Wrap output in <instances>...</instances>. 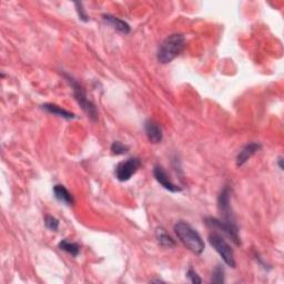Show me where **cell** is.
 <instances>
[{
  "mask_svg": "<svg viewBox=\"0 0 284 284\" xmlns=\"http://www.w3.org/2000/svg\"><path fill=\"white\" fill-rule=\"evenodd\" d=\"M175 232L183 244L195 254H201L204 251V242L196 230L189 223L179 221L175 224Z\"/></svg>",
  "mask_w": 284,
  "mask_h": 284,
  "instance_id": "obj_1",
  "label": "cell"
},
{
  "mask_svg": "<svg viewBox=\"0 0 284 284\" xmlns=\"http://www.w3.org/2000/svg\"><path fill=\"white\" fill-rule=\"evenodd\" d=\"M186 47V38L183 35L175 34L167 37L160 45L157 59L160 63L166 65L176 59Z\"/></svg>",
  "mask_w": 284,
  "mask_h": 284,
  "instance_id": "obj_2",
  "label": "cell"
},
{
  "mask_svg": "<svg viewBox=\"0 0 284 284\" xmlns=\"http://www.w3.org/2000/svg\"><path fill=\"white\" fill-rule=\"evenodd\" d=\"M66 77V79L68 80V82L71 85V88L73 91V97L77 100V102L79 103V106L81 107V109L84 110V111L87 113V116H88L91 120L95 121L98 119V110L95 108V104L90 101V100L87 98V95H86V91L84 90V88L78 84V82L71 78L69 75H67L65 73L63 75Z\"/></svg>",
  "mask_w": 284,
  "mask_h": 284,
  "instance_id": "obj_3",
  "label": "cell"
},
{
  "mask_svg": "<svg viewBox=\"0 0 284 284\" xmlns=\"http://www.w3.org/2000/svg\"><path fill=\"white\" fill-rule=\"evenodd\" d=\"M209 242L212 248L220 254L228 267L236 268L237 263L235 259V252H233L231 245L221 236L217 235V233H212V235L209 236Z\"/></svg>",
  "mask_w": 284,
  "mask_h": 284,
  "instance_id": "obj_4",
  "label": "cell"
},
{
  "mask_svg": "<svg viewBox=\"0 0 284 284\" xmlns=\"http://www.w3.org/2000/svg\"><path fill=\"white\" fill-rule=\"evenodd\" d=\"M205 224L210 228L222 231L224 235H227L230 237L237 245H240L241 242L239 237V228H237L236 222H227L217 218H207L205 219Z\"/></svg>",
  "mask_w": 284,
  "mask_h": 284,
  "instance_id": "obj_5",
  "label": "cell"
},
{
  "mask_svg": "<svg viewBox=\"0 0 284 284\" xmlns=\"http://www.w3.org/2000/svg\"><path fill=\"white\" fill-rule=\"evenodd\" d=\"M140 160L138 158H129L126 161H122L116 167L114 175L119 181L126 182L129 181L132 176L138 171L140 168Z\"/></svg>",
  "mask_w": 284,
  "mask_h": 284,
  "instance_id": "obj_6",
  "label": "cell"
},
{
  "mask_svg": "<svg viewBox=\"0 0 284 284\" xmlns=\"http://www.w3.org/2000/svg\"><path fill=\"white\" fill-rule=\"evenodd\" d=\"M230 196H231V189L229 187H226L219 194L218 198V209L220 213L222 215V220L227 222H236L235 217H233L231 204H230Z\"/></svg>",
  "mask_w": 284,
  "mask_h": 284,
  "instance_id": "obj_7",
  "label": "cell"
},
{
  "mask_svg": "<svg viewBox=\"0 0 284 284\" xmlns=\"http://www.w3.org/2000/svg\"><path fill=\"white\" fill-rule=\"evenodd\" d=\"M153 176L155 178V180H157L166 190L173 192V193H177V192L182 191L181 187L175 185V183L170 180V177L168 176V173L162 167L155 166L153 168Z\"/></svg>",
  "mask_w": 284,
  "mask_h": 284,
  "instance_id": "obj_8",
  "label": "cell"
},
{
  "mask_svg": "<svg viewBox=\"0 0 284 284\" xmlns=\"http://www.w3.org/2000/svg\"><path fill=\"white\" fill-rule=\"evenodd\" d=\"M260 149H261V144L255 143V142L244 145L237 155V167L243 166V164L248 161L250 158L253 157V155L258 152Z\"/></svg>",
  "mask_w": 284,
  "mask_h": 284,
  "instance_id": "obj_9",
  "label": "cell"
},
{
  "mask_svg": "<svg viewBox=\"0 0 284 284\" xmlns=\"http://www.w3.org/2000/svg\"><path fill=\"white\" fill-rule=\"evenodd\" d=\"M144 129H145V135L148 137V139L151 143L157 144L162 141L163 134L161 128L159 127L158 123H155L153 120H148L145 122Z\"/></svg>",
  "mask_w": 284,
  "mask_h": 284,
  "instance_id": "obj_10",
  "label": "cell"
},
{
  "mask_svg": "<svg viewBox=\"0 0 284 284\" xmlns=\"http://www.w3.org/2000/svg\"><path fill=\"white\" fill-rule=\"evenodd\" d=\"M41 109H43L44 111H46V112L51 113V114H53V116H58L60 118L67 119V120H72V119L77 118L75 113L68 111V110L59 107V106H57V104H53V103H45V104H43V106H41Z\"/></svg>",
  "mask_w": 284,
  "mask_h": 284,
  "instance_id": "obj_11",
  "label": "cell"
},
{
  "mask_svg": "<svg viewBox=\"0 0 284 284\" xmlns=\"http://www.w3.org/2000/svg\"><path fill=\"white\" fill-rule=\"evenodd\" d=\"M103 20L106 21L108 25L111 26L113 29L119 31L120 34L128 35L130 33L131 28H130L129 24H127L126 21H123L122 19H120V18L111 16V15H103Z\"/></svg>",
  "mask_w": 284,
  "mask_h": 284,
  "instance_id": "obj_12",
  "label": "cell"
},
{
  "mask_svg": "<svg viewBox=\"0 0 284 284\" xmlns=\"http://www.w3.org/2000/svg\"><path fill=\"white\" fill-rule=\"evenodd\" d=\"M53 194L59 202L65 203L66 205H72L75 200L69 191L66 189V187L61 185H56L53 187Z\"/></svg>",
  "mask_w": 284,
  "mask_h": 284,
  "instance_id": "obj_13",
  "label": "cell"
},
{
  "mask_svg": "<svg viewBox=\"0 0 284 284\" xmlns=\"http://www.w3.org/2000/svg\"><path fill=\"white\" fill-rule=\"evenodd\" d=\"M155 236H157L158 242L160 245H162L163 248H175L176 246V241L172 239V237L168 235L167 231L162 228L157 229V232H155Z\"/></svg>",
  "mask_w": 284,
  "mask_h": 284,
  "instance_id": "obj_14",
  "label": "cell"
},
{
  "mask_svg": "<svg viewBox=\"0 0 284 284\" xmlns=\"http://www.w3.org/2000/svg\"><path fill=\"white\" fill-rule=\"evenodd\" d=\"M58 246H59V249H60V250L65 251V252H67V253H69V254H71L73 256H77L78 254H79V252H80V245L79 244L75 243V242L68 241L67 239L59 242Z\"/></svg>",
  "mask_w": 284,
  "mask_h": 284,
  "instance_id": "obj_15",
  "label": "cell"
},
{
  "mask_svg": "<svg viewBox=\"0 0 284 284\" xmlns=\"http://www.w3.org/2000/svg\"><path fill=\"white\" fill-rule=\"evenodd\" d=\"M111 152L116 155L126 154V153L129 152V146L125 145L119 141H114V142H112V144H111Z\"/></svg>",
  "mask_w": 284,
  "mask_h": 284,
  "instance_id": "obj_16",
  "label": "cell"
},
{
  "mask_svg": "<svg viewBox=\"0 0 284 284\" xmlns=\"http://www.w3.org/2000/svg\"><path fill=\"white\" fill-rule=\"evenodd\" d=\"M212 282L213 283H223L224 282V270L221 265H218L214 269L212 274Z\"/></svg>",
  "mask_w": 284,
  "mask_h": 284,
  "instance_id": "obj_17",
  "label": "cell"
},
{
  "mask_svg": "<svg viewBox=\"0 0 284 284\" xmlns=\"http://www.w3.org/2000/svg\"><path fill=\"white\" fill-rule=\"evenodd\" d=\"M45 224L50 231H57L59 229V221L54 217H51V215H47L45 218Z\"/></svg>",
  "mask_w": 284,
  "mask_h": 284,
  "instance_id": "obj_18",
  "label": "cell"
},
{
  "mask_svg": "<svg viewBox=\"0 0 284 284\" xmlns=\"http://www.w3.org/2000/svg\"><path fill=\"white\" fill-rule=\"evenodd\" d=\"M75 6H76V10L78 12V16H79L80 19L85 22L88 21L89 18H88V15H87V12L85 11L84 6H82V2H76Z\"/></svg>",
  "mask_w": 284,
  "mask_h": 284,
  "instance_id": "obj_19",
  "label": "cell"
},
{
  "mask_svg": "<svg viewBox=\"0 0 284 284\" xmlns=\"http://www.w3.org/2000/svg\"><path fill=\"white\" fill-rule=\"evenodd\" d=\"M187 278L189 279L190 282L193 283V284H199V283L202 282V280H201L200 277L198 276V273H196L193 269H189V270H188Z\"/></svg>",
  "mask_w": 284,
  "mask_h": 284,
  "instance_id": "obj_20",
  "label": "cell"
},
{
  "mask_svg": "<svg viewBox=\"0 0 284 284\" xmlns=\"http://www.w3.org/2000/svg\"><path fill=\"white\" fill-rule=\"evenodd\" d=\"M278 164H279V167H280L281 170H283V158L280 157L278 160Z\"/></svg>",
  "mask_w": 284,
  "mask_h": 284,
  "instance_id": "obj_21",
  "label": "cell"
}]
</instances>
